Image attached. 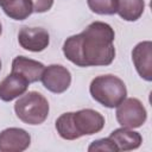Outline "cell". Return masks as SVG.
<instances>
[{"mask_svg":"<svg viewBox=\"0 0 152 152\" xmlns=\"http://www.w3.org/2000/svg\"><path fill=\"white\" fill-rule=\"evenodd\" d=\"M2 10L7 17L14 20H25L33 12V7L30 0H12L5 5Z\"/></svg>","mask_w":152,"mask_h":152,"instance_id":"14","label":"cell"},{"mask_svg":"<svg viewBox=\"0 0 152 152\" xmlns=\"http://www.w3.org/2000/svg\"><path fill=\"white\" fill-rule=\"evenodd\" d=\"M91 97L107 108L118 107L127 95V89L121 78L114 75L95 77L89 87Z\"/></svg>","mask_w":152,"mask_h":152,"instance_id":"2","label":"cell"},{"mask_svg":"<svg viewBox=\"0 0 152 152\" xmlns=\"http://www.w3.org/2000/svg\"><path fill=\"white\" fill-rule=\"evenodd\" d=\"M31 144L30 134L18 127H10L0 133V152H23Z\"/></svg>","mask_w":152,"mask_h":152,"instance_id":"8","label":"cell"},{"mask_svg":"<svg viewBox=\"0 0 152 152\" xmlns=\"http://www.w3.org/2000/svg\"><path fill=\"white\" fill-rule=\"evenodd\" d=\"M144 8V0H118L116 13L126 21H135L142 15Z\"/></svg>","mask_w":152,"mask_h":152,"instance_id":"13","label":"cell"},{"mask_svg":"<svg viewBox=\"0 0 152 152\" xmlns=\"http://www.w3.org/2000/svg\"><path fill=\"white\" fill-rule=\"evenodd\" d=\"M88 7L97 14L112 15L116 13L118 0H87Z\"/></svg>","mask_w":152,"mask_h":152,"instance_id":"16","label":"cell"},{"mask_svg":"<svg viewBox=\"0 0 152 152\" xmlns=\"http://www.w3.org/2000/svg\"><path fill=\"white\" fill-rule=\"evenodd\" d=\"M44 64L27 58L25 56H17L12 62V72L19 74L28 83L38 82L42 78V74L44 71Z\"/></svg>","mask_w":152,"mask_h":152,"instance_id":"10","label":"cell"},{"mask_svg":"<svg viewBox=\"0 0 152 152\" xmlns=\"http://www.w3.org/2000/svg\"><path fill=\"white\" fill-rule=\"evenodd\" d=\"M49 102L38 91L23 94L14 104L17 116L27 125H40L49 115Z\"/></svg>","mask_w":152,"mask_h":152,"instance_id":"3","label":"cell"},{"mask_svg":"<svg viewBox=\"0 0 152 152\" xmlns=\"http://www.w3.org/2000/svg\"><path fill=\"white\" fill-rule=\"evenodd\" d=\"M40 80L43 82V86L49 91L61 94L70 87L71 74L65 66L61 64H51L44 68Z\"/></svg>","mask_w":152,"mask_h":152,"instance_id":"6","label":"cell"},{"mask_svg":"<svg viewBox=\"0 0 152 152\" xmlns=\"http://www.w3.org/2000/svg\"><path fill=\"white\" fill-rule=\"evenodd\" d=\"M56 129L61 138L65 140H75L78 139V134L75 131L72 124V112L64 113L56 120Z\"/></svg>","mask_w":152,"mask_h":152,"instance_id":"15","label":"cell"},{"mask_svg":"<svg viewBox=\"0 0 152 152\" xmlns=\"http://www.w3.org/2000/svg\"><path fill=\"white\" fill-rule=\"evenodd\" d=\"M11 1H12V0H0V6H1V7H4L5 5H7V4H8V2H11Z\"/></svg>","mask_w":152,"mask_h":152,"instance_id":"19","label":"cell"},{"mask_svg":"<svg viewBox=\"0 0 152 152\" xmlns=\"http://www.w3.org/2000/svg\"><path fill=\"white\" fill-rule=\"evenodd\" d=\"M116 120L121 127L138 128L144 125L147 118L144 104L135 97L125 99L116 107Z\"/></svg>","mask_w":152,"mask_h":152,"instance_id":"4","label":"cell"},{"mask_svg":"<svg viewBox=\"0 0 152 152\" xmlns=\"http://www.w3.org/2000/svg\"><path fill=\"white\" fill-rule=\"evenodd\" d=\"M72 124L78 137L99 133L104 126V118L99 112L87 108L72 112Z\"/></svg>","mask_w":152,"mask_h":152,"instance_id":"5","label":"cell"},{"mask_svg":"<svg viewBox=\"0 0 152 152\" xmlns=\"http://www.w3.org/2000/svg\"><path fill=\"white\" fill-rule=\"evenodd\" d=\"M19 45L32 52H40L45 50L50 43V36L46 30L42 27H23L18 33Z\"/></svg>","mask_w":152,"mask_h":152,"instance_id":"7","label":"cell"},{"mask_svg":"<svg viewBox=\"0 0 152 152\" xmlns=\"http://www.w3.org/2000/svg\"><path fill=\"white\" fill-rule=\"evenodd\" d=\"M0 70H1V61H0Z\"/></svg>","mask_w":152,"mask_h":152,"instance_id":"21","label":"cell"},{"mask_svg":"<svg viewBox=\"0 0 152 152\" xmlns=\"http://www.w3.org/2000/svg\"><path fill=\"white\" fill-rule=\"evenodd\" d=\"M114 38L115 33L109 24L94 21L81 33L66 38L63 53L77 66H106L115 58Z\"/></svg>","mask_w":152,"mask_h":152,"instance_id":"1","label":"cell"},{"mask_svg":"<svg viewBox=\"0 0 152 152\" xmlns=\"http://www.w3.org/2000/svg\"><path fill=\"white\" fill-rule=\"evenodd\" d=\"M109 138L114 141V144L116 145L119 151L135 150L142 142V138H141L140 133L131 131V128H126V127L114 129L110 133Z\"/></svg>","mask_w":152,"mask_h":152,"instance_id":"12","label":"cell"},{"mask_svg":"<svg viewBox=\"0 0 152 152\" xmlns=\"http://www.w3.org/2000/svg\"><path fill=\"white\" fill-rule=\"evenodd\" d=\"M133 64L141 78L152 81V43L150 40L138 43L132 51Z\"/></svg>","mask_w":152,"mask_h":152,"instance_id":"9","label":"cell"},{"mask_svg":"<svg viewBox=\"0 0 152 152\" xmlns=\"http://www.w3.org/2000/svg\"><path fill=\"white\" fill-rule=\"evenodd\" d=\"M33 7V12L37 13H44L48 12L52 5H53V0H30Z\"/></svg>","mask_w":152,"mask_h":152,"instance_id":"18","label":"cell"},{"mask_svg":"<svg viewBox=\"0 0 152 152\" xmlns=\"http://www.w3.org/2000/svg\"><path fill=\"white\" fill-rule=\"evenodd\" d=\"M27 80L15 72H11L0 82V99L5 102H10L27 90L28 87Z\"/></svg>","mask_w":152,"mask_h":152,"instance_id":"11","label":"cell"},{"mask_svg":"<svg viewBox=\"0 0 152 152\" xmlns=\"http://www.w3.org/2000/svg\"><path fill=\"white\" fill-rule=\"evenodd\" d=\"M88 151H109V152H118V147L114 144V141L108 137V138H102V139H97L94 140L89 147Z\"/></svg>","mask_w":152,"mask_h":152,"instance_id":"17","label":"cell"},{"mask_svg":"<svg viewBox=\"0 0 152 152\" xmlns=\"http://www.w3.org/2000/svg\"><path fill=\"white\" fill-rule=\"evenodd\" d=\"M1 32H2V26H1V23H0V34H1Z\"/></svg>","mask_w":152,"mask_h":152,"instance_id":"20","label":"cell"}]
</instances>
